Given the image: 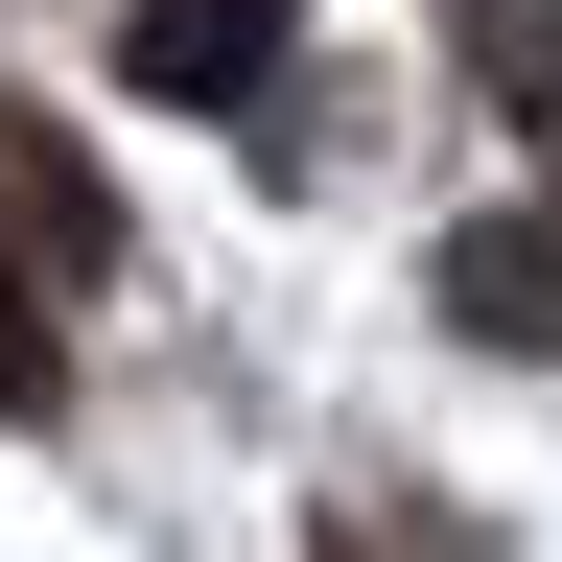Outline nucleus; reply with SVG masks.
I'll use <instances>...</instances> for the list:
<instances>
[{
	"instance_id": "1",
	"label": "nucleus",
	"mask_w": 562,
	"mask_h": 562,
	"mask_svg": "<svg viewBox=\"0 0 562 562\" xmlns=\"http://www.w3.org/2000/svg\"><path fill=\"white\" fill-rule=\"evenodd\" d=\"M305 0H140V94H258Z\"/></svg>"
},
{
	"instance_id": "2",
	"label": "nucleus",
	"mask_w": 562,
	"mask_h": 562,
	"mask_svg": "<svg viewBox=\"0 0 562 562\" xmlns=\"http://www.w3.org/2000/svg\"><path fill=\"white\" fill-rule=\"evenodd\" d=\"M446 328H492V351H562V235H446Z\"/></svg>"
},
{
	"instance_id": "3",
	"label": "nucleus",
	"mask_w": 562,
	"mask_h": 562,
	"mask_svg": "<svg viewBox=\"0 0 562 562\" xmlns=\"http://www.w3.org/2000/svg\"><path fill=\"white\" fill-rule=\"evenodd\" d=\"M492 94H516V140L562 165V24H492Z\"/></svg>"
},
{
	"instance_id": "4",
	"label": "nucleus",
	"mask_w": 562,
	"mask_h": 562,
	"mask_svg": "<svg viewBox=\"0 0 562 562\" xmlns=\"http://www.w3.org/2000/svg\"><path fill=\"white\" fill-rule=\"evenodd\" d=\"M0 398H47V328H24V305H0Z\"/></svg>"
}]
</instances>
